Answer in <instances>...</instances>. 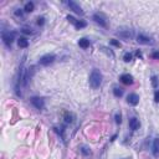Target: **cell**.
<instances>
[{
  "label": "cell",
  "mask_w": 159,
  "mask_h": 159,
  "mask_svg": "<svg viewBox=\"0 0 159 159\" xmlns=\"http://www.w3.org/2000/svg\"><path fill=\"white\" fill-rule=\"evenodd\" d=\"M137 41H138L139 44H142V45H150V44H153L152 39L148 38V36H146V35H143V34H139L138 36H137Z\"/></svg>",
  "instance_id": "obj_9"
},
{
  "label": "cell",
  "mask_w": 159,
  "mask_h": 159,
  "mask_svg": "<svg viewBox=\"0 0 159 159\" xmlns=\"http://www.w3.org/2000/svg\"><path fill=\"white\" fill-rule=\"evenodd\" d=\"M111 45H113V46H116V47H121V42L117 41L116 39H112V40H111Z\"/></svg>",
  "instance_id": "obj_26"
},
{
  "label": "cell",
  "mask_w": 159,
  "mask_h": 159,
  "mask_svg": "<svg viewBox=\"0 0 159 159\" xmlns=\"http://www.w3.org/2000/svg\"><path fill=\"white\" fill-rule=\"evenodd\" d=\"M89 86H91L93 89H97L99 88V86L102 84V80H103V76L99 70L97 68H93L92 72L89 73Z\"/></svg>",
  "instance_id": "obj_1"
},
{
  "label": "cell",
  "mask_w": 159,
  "mask_h": 159,
  "mask_svg": "<svg viewBox=\"0 0 159 159\" xmlns=\"http://www.w3.org/2000/svg\"><path fill=\"white\" fill-rule=\"evenodd\" d=\"M78 46L82 47V49H88V47H89V40L84 39V38L80 39L78 40Z\"/></svg>",
  "instance_id": "obj_15"
},
{
  "label": "cell",
  "mask_w": 159,
  "mask_h": 159,
  "mask_svg": "<svg viewBox=\"0 0 159 159\" xmlns=\"http://www.w3.org/2000/svg\"><path fill=\"white\" fill-rule=\"evenodd\" d=\"M132 59H133V56H132L131 52H126V54L123 55V60H124L126 62H129V61H132Z\"/></svg>",
  "instance_id": "obj_21"
},
{
  "label": "cell",
  "mask_w": 159,
  "mask_h": 159,
  "mask_svg": "<svg viewBox=\"0 0 159 159\" xmlns=\"http://www.w3.org/2000/svg\"><path fill=\"white\" fill-rule=\"evenodd\" d=\"M54 131H55L59 136H61V138H62V139L65 138V136H63V133H65V128H63V127H61V128H59V127H55Z\"/></svg>",
  "instance_id": "obj_20"
},
{
  "label": "cell",
  "mask_w": 159,
  "mask_h": 159,
  "mask_svg": "<svg viewBox=\"0 0 159 159\" xmlns=\"http://www.w3.org/2000/svg\"><path fill=\"white\" fill-rule=\"evenodd\" d=\"M127 102L131 106H137L139 103V96L137 93H129L128 97H127Z\"/></svg>",
  "instance_id": "obj_8"
},
{
  "label": "cell",
  "mask_w": 159,
  "mask_h": 159,
  "mask_svg": "<svg viewBox=\"0 0 159 159\" xmlns=\"http://www.w3.org/2000/svg\"><path fill=\"white\" fill-rule=\"evenodd\" d=\"M139 127H141V123H139V119H138V118L132 117V118L129 119V128H131L132 131L139 129Z\"/></svg>",
  "instance_id": "obj_10"
},
{
  "label": "cell",
  "mask_w": 159,
  "mask_h": 159,
  "mask_svg": "<svg viewBox=\"0 0 159 159\" xmlns=\"http://www.w3.org/2000/svg\"><path fill=\"white\" fill-rule=\"evenodd\" d=\"M1 39H3V42L5 44L6 47H11L13 42L15 40V33H10V31H3L1 33Z\"/></svg>",
  "instance_id": "obj_2"
},
{
  "label": "cell",
  "mask_w": 159,
  "mask_h": 159,
  "mask_svg": "<svg viewBox=\"0 0 159 159\" xmlns=\"http://www.w3.org/2000/svg\"><path fill=\"white\" fill-rule=\"evenodd\" d=\"M30 102H31V104H33L36 109H39V111L44 109V107H45V102H44V99H42L41 97H36V96L31 97Z\"/></svg>",
  "instance_id": "obj_4"
},
{
  "label": "cell",
  "mask_w": 159,
  "mask_h": 159,
  "mask_svg": "<svg viewBox=\"0 0 159 159\" xmlns=\"http://www.w3.org/2000/svg\"><path fill=\"white\" fill-rule=\"evenodd\" d=\"M152 153L154 157H159V137L153 141V146H152Z\"/></svg>",
  "instance_id": "obj_11"
},
{
  "label": "cell",
  "mask_w": 159,
  "mask_h": 159,
  "mask_svg": "<svg viewBox=\"0 0 159 159\" xmlns=\"http://www.w3.org/2000/svg\"><path fill=\"white\" fill-rule=\"evenodd\" d=\"M152 57H153L154 60H159V51H154V52H153Z\"/></svg>",
  "instance_id": "obj_29"
},
{
  "label": "cell",
  "mask_w": 159,
  "mask_h": 159,
  "mask_svg": "<svg viewBox=\"0 0 159 159\" xmlns=\"http://www.w3.org/2000/svg\"><path fill=\"white\" fill-rule=\"evenodd\" d=\"M18 46L21 47V49H26L29 46V40L26 38H19L18 39Z\"/></svg>",
  "instance_id": "obj_14"
},
{
  "label": "cell",
  "mask_w": 159,
  "mask_h": 159,
  "mask_svg": "<svg viewBox=\"0 0 159 159\" xmlns=\"http://www.w3.org/2000/svg\"><path fill=\"white\" fill-rule=\"evenodd\" d=\"M136 55L138 56V57H141V59H142V54H141V51H137V52H136Z\"/></svg>",
  "instance_id": "obj_31"
},
{
  "label": "cell",
  "mask_w": 159,
  "mask_h": 159,
  "mask_svg": "<svg viewBox=\"0 0 159 159\" xmlns=\"http://www.w3.org/2000/svg\"><path fill=\"white\" fill-rule=\"evenodd\" d=\"M36 24H38L39 26H44V24H45V18H44V16H39L38 20H36Z\"/></svg>",
  "instance_id": "obj_22"
},
{
  "label": "cell",
  "mask_w": 159,
  "mask_h": 159,
  "mask_svg": "<svg viewBox=\"0 0 159 159\" xmlns=\"http://www.w3.org/2000/svg\"><path fill=\"white\" fill-rule=\"evenodd\" d=\"M114 119H116V123H117V124H121V122H122V116H121V113H116Z\"/></svg>",
  "instance_id": "obj_25"
},
{
  "label": "cell",
  "mask_w": 159,
  "mask_h": 159,
  "mask_svg": "<svg viewBox=\"0 0 159 159\" xmlns=\"http://www.w3.org/2000/svg\"><path fill=\"white\" fill-rule=\"evenodd\" d=\"M80 150H81L82 155L84 158H89L92 155V152H91V149H89V147H87V146H81L80 147Z\"/></svg>",
  "instance_id": "obj_12"
},
{
  "label": "cell",
  "mask_w": 159,
  "mask_h": 159,
  "mask_svg": "<svg viewBox=\"0 0 159 159\" xmlns=\"http://www.w3.org/2000/svg\"><path fill=\"white\" fill-rule=\"evenodd\" d=\"M113 94H114L116 97L119 98V97L123 96V89L119 88V87H114V88H113Z\"/></svg>",
  "instance_id": "obj_19"
},
{
  "label": "cell",
  "mask_w": 159,
  "mask_h": 159,
  "mask_svg": "<svg viewBox=\"0 0 159 159\" xmlns=\"http://www.w3.org/2000/svg\"><path fill=\"white\" fill-rule=\"evenodd\" d=\"M92 20L96 24H98L99 26H102V28H107V21H106V19L101 14H93Z\"/></svg>",
  "instance_id": "obj_6"
},
{
  "label": "cell",
  "mask_w": 159,
  "mask_h": 159,
  "mask_svg": "<svg viewBox=\"0 0 159 159\" xmlns=\"http://www.w3.org/2000/svg\"><path fill=\"white\" fill-rule=\"evenodd\" d=\"M15 15H16V16H23V10H20V9H18L16 11H15Z\"/></svg>",
  "instance_id": "obj_30"
},
{
  "label": "cell",
  "mask_w": 159,
  "mask_h": 159,
  "mask_svg": "<svg viewBox=\"0 0 159 159\" xmlns=\"http://www.w3.org/2000/svg\"><path fill=\"white\" fill-rule=\"evenodd\" d=\"M65 121H66V123H72V122L75 121V116L70 112H66L65 113Z\"/></svg>",
  "instance_id": "obj_18"
},
{
  "label": "cell",
  "mask_w": 159,
  "mask_h": 159,
  "mask_svg": "<svg viewBox=\"0 0 159 159\" xmlns=\"http://www.w3.org/2000/svg\"><path fill=\"white\" fill-rule=\"evenodd\" d=\"M67 20H68V21H70V23H71V24H73V25H75V24L77 23V20H76L75 18H73V16H71V15H68V16H67Z\"/></svg>",
  "instance_id": "obj_27"
},
{
  "label": "cell",
  "mask_w": 159,
  "mask_h": 159,
  "mask_svg": "<svg viewBox=\"0 0 159 159\" xmlns=\"http://www.w3.org/2000/svg\"><path fill=\"white\" fill-rule=\"evenodd\" d=\"M66 4H67V6L70 8V10H72L73 13H76V14H78V15H83L82 8L80 6V5H78L76 1H73V0H70V1H67Z\"/></svg>",
  "instance_id": "obj_5"
},
{
  "label": "cell",
  "mask_w": 159,
  "mask_h": 159,
  "mask_svg": "<svg viewBox=\"0 0 159 159\" xmlns=\"http://www.w3.org/2000/svg\"><path fill=\"white\" fill-rule=\"evenodd\" d=\"M154 102L155 103H159V89L154 92Z\"/></svg>",
  "instance_id": "obj_28"
},
{
  "label": "cell",
  "mask_w": 159,
  "mask_h": 159,
  "mask_svg": "<svg viewBox=\"0 0 159 159\" xmlns=\"http://www.w3.org/2000/svg\"><path fill=\"white\" fill-rule=\"evenodd\" d=\"M117 35L119 36V38L124 39V40H129L132 38V31L129 30H124V31H119V33H117Z\"/></svg>",
  "instance_id": "obj_13"
},
{
  "label": "cell",
  "mask_w": 159,
  "mask_h": 159,
  "mask_svg": "<svg viewBox=\"0 0 159 159\" xmlns=\"http://www.w3.org/2000/svg\"><path fill=\"white\" fill-rule=\"evenodd\" d=\"M34 9H35V4H34L33 1H29V3H26V4H25L24 11H26V13H33V11H34Z\"/></svg>",
  "instance_id": "obj_16"
},
{
  "label": "cell",
  "mask_w": 159,
  "mask_h": 159,
  "mask_svg": "<svg viewBox=\"0 0 159 159\" xmlns=\"http://www.w3.org/2000/svg\"><path fill=\"white\" fill-rule=\"evenodd\" d=\"M87 26V23L84 20H77V23L75 24V28L77 29V30H81V29H83V28H86Z\"/></svg>",
  "instance_id": "obj_17"
},
{
  "label": "cell",
  "mask_w": 159,
  "mask_h": 159,
  "mask_svg": "<svg viewBox=\"0 0 159 159\" xmlns=\"http://www.w3.org/2000/svg\"><path fill=\"white\" fill-rule=\"evenodd\" d=\"M21 31H23L24 34H26V35H31L34 33L33 29H30V28H23V29H21Z\"/></svg>",
  "instance_id": "obj_23"
},
{
  "label": "cell",
  "mask_w": 159,
  "mask_h": 159,
  "mask_svg": "<svg viewBox=\"0 0 159 159\" xmlns=\"http://www.w3.org/2000/svg\"><path fill=\"white\" fill-rule=\"evenodd\" d=\"M55 60H56V56L54 54H46V55L40 57L39 63L41 66H49V65H51V63H54Z\"/></svg>",
  "instance_id": "obj_3"
},
{
  "label": "cell",
  "mask_w": 159,
  "mask_h": 159,
  "mask_svg": "<svg viewBox=\"0 0 159 159\" xmlns=\"http://www.w3.org/2000/svg\"><path fill=\"white\" fill-rule=\"evenodd\" d=\"M152 84L154 88L158 87V77L157 76H152Z\"/></svg>",
  "instance_id": "obj_24"
},
{
  "label": "cell",
  "mask_w": 159,
  "mask_h": 159,
  "mask_svg": "<svg viewBox=\"0 0 159 159\" xmlns=\"http://www.w3.org/2000/svg\"><path fill=\"white\" fill-rule=\"evenodd\" d=\"M119 80H121V82L123 83V84H126V86H129V84H133V82H134V78H133V76L132 75H129V73H123L121 77H119Z\"/></svg>",
  "instance_id": "obj_7"
}]
</instances>
